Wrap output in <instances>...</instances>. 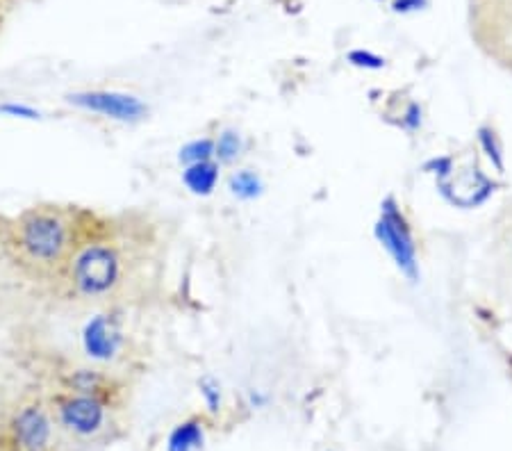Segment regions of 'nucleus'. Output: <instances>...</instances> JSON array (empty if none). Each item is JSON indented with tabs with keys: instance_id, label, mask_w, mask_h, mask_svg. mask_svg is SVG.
<instances>
[{
	"instance_id": "f257e3e1",
	"label": "nucleus",
	"mask_w": 512,
	"mask_h": 451,
	"mask_svg": "<svg viewBox=\"0 0 512 451\" xmlns=\"http://www.w3.org/2000/svg\"><path fill=\"white\" fill-rule=\"evenodd\" d=\"M16 246L37 267H55L71 258L73 226L62 212L35 208L16 221Z\"/></svg>"
},
{
	"instance_id": "f03ea898",
	"label": "nucleus",
	"mask_w": 512,
	"mask_h": 451,
	"mask_svg": "<svg viewBox=\"0 0 512 451\" xmlns=\"http://www.w3.org/2000/svg\"><path fill=\"white\" fill-rule=\"evenodd\" d=\"M123 278V256L110 242H87L66 260V281L82 299H105Z\"/></svg>"
},
{
	"instance_id": "7ed1b4c3",
	"label": "nucleus",
	"mask_w": 512,
	"mask_h": 451,
	"mask_svg": "<svg viewBox=\"0 0 512 451\" xmlns=\"http://www.w3.org/2000/svg\"><path fill=\"white\" fill-rule=\"evenodd\" d=\"M374 235L378 244L390 253L396 269H399L410 283H417L419 281L417 242H415V235H412L410 221L406 215H403L401 205L396 203L394 196H387V199L381 203V212H378Z\"/></svg>"
},
{
	"instance_id": "20e7f679",
	"label": "nucleus",
	"mask_w": 512,
	"mask_h": 451,
	"mask_svg": "<svg viewBox=\"0 0 512 451\" xmlns=\"http://www.w3.org/2000/svg\"><path fill=\"white\" fill-rule=\"evenodd\" d=\"M73 108L101 114L105 119L119 123H137L142 121L148 108L142 98L126 92H110V89H89V92H76L69 96Z\"/></svg>"
},
{
	"instance_id": "39448f33",
	"label": "nucleus",
	"mask_w": 512,
	"mask_h": 451,
	"mask_svg": "<svg viewBox=\"0 0 512 451\" xmlns=\"http://www.w3.org/2000/svg\"><path fill=\"white\" fill-rule=\"evenodd\" d=\"M57 422L78 438H94L105 429L107 406L101 397L69 392L55 401Z\"/></svg>"
},
{
	"instance_id": "423d86ee",
	"label": "nucleus",
	"mask_w": 512,
	"mask_h": 451,
	"mask_svg": "<svg viewBox=\"0 0 512 451\" xmlns=\"http://www.w3.org/2000/svg\"><path fill=\"white\" fill-rule=\"evenodd\" d=\"M80 344L92 363H112L123 349L121 322L110 313L89 317L80 331Z\"/></svg>"
},
{
	"instance_id": "0eeeda50",
	"label": "nucleus",
	"mask_w": 512,
	"mask_h": 451,
	"mask_svg": "<svg viewBox=\"0 0 512 451\" xmlns=\"http://www.w3.org/2000/svg\"><path fill=\"white\" fill-rule=\"evenodd\" d=\"M14 438L23 451H48L53 440V422L44 408L26 406L14 420Z\"/></svg>"
},
{
	"instance_id": "6e6552de",
	"label": "nucleus",
	"mask_w": 512,
	"mask_h": 451,
	"mask_svg": "<svg viewBox=\"0 0 512 451\" xmlns=\"http://www.w3.org/2000/svg\"><path fill=\"white\" fill-rule=\"evenodd\" d=\"M221 178V164L217 160L189 164L183 169V183L194 196L214 194Z\"/></svg>"
},
{
	"instance_id": "1a4fd4ad",
	"label": "nucleus",
	"mask_w": 512,
	"mask_h": 451,
	"mask_svg": "<svg viewBox=\"0 0 512 451\" xmlns=\"http://www.w3.org/2000/svg\"><path fill=\"white\" fill-rule=\"evenodd\" d=\"M205 442L203 424L198 420H187L171 431L167 451H198Z\"/></svg>"
},
{
	"instance_id": "9d476101",
	"label": "nucleus",
	"mask_w": 512,
	"mask_h": 451,
	"mask_svg": "<svg viewBox=\"0 0 512 451\" xmlns=\"http://www.w3.org/2000/svg\"><path fill=\"white\" fill-rule=\"evenodd\" d=\"M228 190L239 201H255L264 192V183L258 171L239 169L228 178Z\"/></svg>"
},
{
	"instance_id": "9b49d317",
	"label": "nucleus",
	"mask_w": 512,
	"mask_h": 451,
	"mask_svg": "<svg viewBox=\"0 0 512 451\" xmlns=\"http://www.w3.org/2000/svg\"><path fill=\"white\" fill-rule=\"evenodd\" d=\"M66 385H69V390L76 392V395H89V397H101L103 399L107 376H103L101 372H98V369L82 367V369H76V372L69 374Z\"/></svg>"
},
{
	"instance_id": "f8f14e48",
	"label": "nucleus",
	"mask_w": 512,
	"mask_h": 451,
	"mask_svg": "<svg viewBox=\"0 0 512 451\" xmlns=\"http://www.w3.org/2000/svg\"><path fill=\"white\" fill-rule=\"evenodd\" d=\"M244 151V139L233 128L221 130L219 137L214 139V160L219 164H233Z\"/></svg>"
},
{
	"instance_id": "ddd939ff",
	"label": "nucleus",
	"mask_w": 512,
	"mask_h": 451,
	"mask_svg": "<svg viewBox=\"0 0 512 451\" xmlns=\"http://www.w3.org/2000/svg\"><path fill=\"white\" fill-rule=\"evenodd\" d=\"M178 160H180V164H183V167L214 160V139H210V137L192 139V142H187L183 149H180Z\"/></svg>"
},
{
	"instance_id": "4468645a",
	"label": "nucleus",
	"mask_w": 512,
	"mask_h": 451,
	"mask_svg": "<svg viewBox=\"0 0 512 451\" xmlns=\"http://www.w3.org/2000/svg\"><path fill=\"white\" fill-rule=\"evenodd\" d=\"M478 146H481L483 153L487 155V160L492 162V167L503 174V146L499 142L497 133L490 126H481L478 128Z\"/></svg>"
},
{
	"instance_id": "2eb2a0df",
	"label": "nucleus",
	"mask_w": 512,
	"mask_h": 451,
	"mask_svg": "<svg viewBox=\"0 0 512 451\" xmlns=\"http://www.w3.org/2000/svg\"><path fill=\"white\" fill-rule=\"evenodd\" d=\"M198 390H201V397L205 401V406H208L210 413H219L221 410V385L219 381L214 379V376H203L201 381H198Z\"/></svg>"
},
{
	"instance_id": "dca6fc26",
	"label": "nucleus",
	"mask_w": 512,
	"mask_h": 451,
	"mask_svg": "<svg viewBox=\"0 0 512 451\" xmlns=\"http://www.w3.org/2000/svg\"><path fill=\"white\" fill-rule=\"evenodd\" d=\"M499 246H501V260H503V267H506L508 276L512 278V208L508 210L506 221H503V226H501Z\"/></svg>"
},
{
	"instance_id": "f3484780",
	"label": "nucleus",
	"mask_w": 512,
	"mask_h": 451,
	"mask_svg": "<svg viewBox=\"0 0 512 451\" xmlns=\"http://www.w3.org/2000/svg\"><path fill=\"white\" fill-rule=\"evenodd\" d=\"M346 60H349L353 67L367 69V71H381L385 67V60L381 55H376L371 51H362V48H358V51H351L349 55H346Z\"/></svg>"
},
{
	"instance_id": "a211bd4d",
	"label": "nucleus",
	"mask_w": 512,
	"mask_h": 451,
	"mask_svg": "<svg viewBox=\"0 0 512 451\" xmlns=\"http://www.w3.org/2000/svg\"><path fill=\"white\" fill-rule=\"evenodd\" d=\"M426 174H433L437 178V185L449 180L453 174H456V167H453V158L449 155H442V158H431L424 164Z\"/></svg>"
},
{
	"instance_id": "6ab92c4d",
	"label": "nucleus",
	"mask_w": 512,
	"mask_h": 451,
	"mask_svg": "<svg viewBox=\"0 0 512 451\" xmlns=\"http://www.w3.org/2000/svg\"><path fill=\"white\" fill-rule=\"evenodd\" d=\"M0 114H5V117H12V119H23V121L41 119V112L26 103H3L0 105Z\"/></svg>"
},
{
	"instance_id": "aec40b11",
	"label": "nucleus",
	"mask_w": 512,
	"mask_h": 451,
	"mask_svg": "<svg viewBox=\"0 0 512 451\" xmlns=\"http://www.w3.org/2000/svg\"><path fill=\"white\" fill-rule=\"evenodd\" d=\"M401 126L408 130V133H415V130L421 128V108L417 103H408L406 112H403Z\"/></svg>"
},
{
	"instance_id": "412c9836",
	"label": "nucleus",
	"mask_w": 512,
	"mask_h": 451,
	"mask_svg": "<svg viewBox=\"0 0 512 451\" xmlns=\"http://www.w3.org/2000/svg\"><path fill=\"white\" fill-rule=\"evenodd\" d=\"M428 0H394L392 3V10L394 12H415V10H421V7H426Z\"/></svg>"
}]
</instances>
